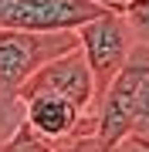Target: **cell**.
Segmentation results:
<instances>
[{"label": "cell", "mask_w": 149, "mask_h": 152, "mask_svg": "<svg viewBox=\"0 0 149 152\" xmlns=\"http://www.w3.org/2000/svg\"><path fill=\"white\" fill-rule=\"evenodd\" d=\"M95 139L102 152H115L122 142L149 149V48L136 41L126 68L95 102Z\"/></svg>", "instance_id": "obj_1"}, {"label": "cell", "mask_w": 149, "mask_h": 152, "mask_svg": "<svg viewBox=\"0 0 149 152\" xmlns=\"http://www.w3.org/2000/svg\"><path fill=\"white\" fill-rule=\"evenodd\" d=\"M78 48V31H17L0 27V142L10 139L14 129L24 122L21 88L37 75L48 61Z\"/></svg>", "instance_id": "obj_2"}, {"label": "cell", "mask_w": 149, "mask_h": 152, "mask_svg": "<svg viewBox=\"0 0 149 152\" xmlns=\"http://www.w3.org/2000/svg\"><path fill=\"white\" fill-rule=\"evenodd\" d=\"M78 48H81L85 61L92 68L95 78V95H105V88L115 81V75L126 68L129 54L136 48V34L129 27L126 14L109 7L102 10L95 20H88L85 27H78Z\"/></svg>", "instance_id": "obj_3"}, {"label": "cell", "mask_w": 149, "mask_h": 152, "mask_svg": "<svg viewBox=\"0 0 149 152\" xmlns=\"http://www.w3.org/2000/svg\"><path fill=\"white\" fill-rule=\"evenodd\" d=\"M102 10H109V7L95 4V0H4L0 27L41 31V34L78 31L88 20H95Z\"/></svg>", "instance_id": "obj_4"}, {"label": "cell", "mask_w": 149, "mask_h": 152, "mask_svg": "<svg viewBox=\"0 0 149 152\" xmlns=\"http://www.w3.org/2000/svg\"><path fill=\"white\" fill-rule=\"evenodd\" d=\"M31 95H58V98H68V102L78 105L85 115H92L98 95H95V78H92V68H88V61H85L81 48H75V51H68V54L48 61V64L21 88V102L31 98Z\"/></svg>", "instance_id": "obj_5"}, {"label": "cell", "mask_w": 149, "mask_h": 152, "mask_svg": "<svg viewBox=\"0 0 149 152\" xmlns=\"http://www.w3.org/2000/svg\"><path fill=\"white\" fill-rule=\"evenodd\" d=\"M24 122L51 142H65L75 135H85V132H95V112L85 115L78 105H71L68 98H58V95L24 98Z\"/></svg>", "instance_id": "obj_6"}, {"label": "cell", "mask_w": 149, "mask_h": 152, "mask_svg": "<svg viewBox=\"0 0 149 152\" xmlns=\"http://www.w3.org/2000/svg\"><path fill=\"white\" fill-rule=\"evenodd\" d=\"M122 14H126L136 41L149 48V0H129V4L122 7Z\"/></svg>", "instance_id": "obj_7"}, {"label": "cell", "mask_w": 149, "mask_h": 152, "mask_svg": "<svg viewBox=\"0 0 149 152\" xmlns=\"http://www.w3.org/2000/svg\"><path fill=\"white\" fill-rule=\"evenodd\" d=\"M95 4H102V7H115V10H119V0H95Z\"/></svg>", "instance_id": "obj_8"}, {"label": "cell", "mask_w": 149, "mask_h": 152, "mask_svg": "<svg viewBox=\"0 0 149 152\" xmlns=\"http://www.w3.org/2000/svg\"><path fill=\"white\" fill-rule=\"evenodd\" d=\"M126 4H129V0H119V10H122V7H126Z\"/></svg>", "instance_id": "obj_9"}, {"label": "cell", "mask_w": 149, "mask_h": 152, "mask_svg": "<svg viewBox=\"0 0 149 152\" xmlns=\"http://www.w3.org/2000/svg\"><path fill=\"white\" fill-rule=\"evenodd\" d=\"M0 4H4V0H0Z\"/></svg>", "instance_id": "obj_10"}]
</instances>
